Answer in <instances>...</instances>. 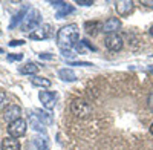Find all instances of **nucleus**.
Masks as SVG:
<instances>
[{
    "mask_svg": "<svg viewBox=\"0 0 153 150\" xmlns=\"http://www.w3.org/2000/svg\"><path fill=\"white\" fill-rule=\"evenodd\" d=\"M78 37H80L78 26H76L75 23L66 25V26H63L57 32V45L61 51H68V49H72L76 45Z\"/></svg>",
    "mask_w": 153,
    "mask_h": 150,
    "instance_id": "nucleus-1",
    "label": "nucleus"
},
{
    "mask_svg": "<svg viewBox=\"0 0 153 150\" xmlns=\"http://www.w3.org/2000/svg\"><path fill=\"white\" fill-rule=\"evenodd\" d=\"M71 110L75 117L78 118H86L92 114V106L84 100H74L71 104Z\"/></svg>",
    "mask_w": 153,
    "mask_h": 150,
    "instance_id": "nucleus-2",
    "label": "nucleus"
},
{
    "mask_svg": "<svg viewBox=\"0 0 153 150\" xmlns=\"http://www.w3.org/2000/svg\"><path fill=\"white\" fill-rule=\"evenodd\" d=\"M42 22V17H40V11L37 9H29V12L26 14V17H25L23 23H22V31L28 32L29 29H34L35 26H38Z\"/></svg>",
    "mask_w": 153,
    "mask_h": 150,
    "instance_id": "nucleus-3",
    "label": "nucleus"
},
{
    "mask_svg": "<svg viewBox=\"0 0 153 150\" xmlns=\"http://www.w3.org/2000/svg\"><path fill=\"white\" fill-rule=\"evenodd\" d=\"M26 121H25L23 118H19L16 121L9 123L8 126V133L9 136H12V138H20V136H23L25 133H26Z\"/></svg>",
    "mask_w": 153,
    "mask_h": 150,
    "instance_id": "nucleus-4",
    "label": "nucleus"
},
{
    "mask_svg": "<svg viewBox=\"0 0 153 150\" xmlns=\"http://www.w3.org/2000/svg\"><path fill=\"white\" fill-rule=\"evenodd\" d=\"M123 37L120 34H109L104 37V46L112 52H118L123 49Z\"/></svg>",
    "mask_w": 153,
    "mask_h": 150,
    "instance_id": "nucleus-5",
    "label": "nucleus"
},
{
    "mask_svg": "<svg viewBox=\"0 0 153 150\" xmlns=\"http://www.w3.org/2000/svg\"><path fill=\"white\" fill-rule=\"evenodd\" d=\"M52 35V26H51L49 23H45V25H40L37 29H34L29 37L32 40H46L49 37Z\"/></svg>",
    "mask_w": 153,
    "mask_h": 150,
    "instance_id": "nucleus-6",
    "label": "nucleus"
},
{
    "mask_svg": "<svg viewBox=\"0 0 153 150\" xmlns=\"http://www.w3.org/2000/svg\"><path fill=\"white\" fill-rule=\"evenodd\" d=\"M38 98H40V101L43 104L45 109L51 110L55 107V101H57V94L55 92H49V91H42L38 94Z\"/></svg>",
    "mask_w": 153,
    "mask_h": 150,
    "instance_id": "nucleus-7",
    "label": "nucleus"
},
{
    "mask_svg": "<svg viewBox=\"0 0 153 150\" xmlns=\"http://www.w3.org/2000/svg\"><path fill=\"white\" fill-rule=\"evenodd\" d=\"M121 28V20L118 17H110L107 19L104 23H103V28H101V31H103L104 34H117V31Z\"/></svg>",
    "mask_w": 153,
    "mask_h": 150,
    "instance_id": "nucleus-8",
    "label": "nucleus"
},
{
    "mask_svg": "<svg viewBox=\"0 0 153 150\" xmlns=\"http://www.w3.org/2000/svg\"><path fill=\"white\" fill-rule=\"evenodd\" d=\"M117 12L118 16L121 17H127L129 14H132L133 12V8H135V2H132V0H121V2H117Z\"/></svg>",
    "mask_w": 153,
    "mask_h": 150,
    "instance_id": "nucleus-9",
    "label": "nucleus"
},
{
    "mask_svg": "<svg viewBox=\"0 0 153 150\" xmlns=\"http://www.w3.org/2000/svg\"><path fill=\"white\" fill-rule=\"evenodd\" d=\"M20 114H22V109L17 104H11L3 112V120L8 121V123H12V121H16V120L20 118Z\"/></svg>",
    "mask_w": 153,
    "mask_h": 150,
    "instance_id": "nucleus-10",
    "label": "nucleus"
},
{
    "mask_svg": "<svg viewBox=\"0 0 153 150\" xmlns=\"http://www.w3.org/2000/svg\"><path fill=\"white\" fill-rule=\"evenodd\" d=\"M52 3V6L57 11V19H63V17H66L68 14H71V12H74V6L66 3V2H51Z\"/></svg>",
    "mask_w": 153,
    "mask_h": 150,
    "instance_id": "nucleus-11",
    "label": "nucleus"
},
{
    "mask_svg": "<svg viewBox=\"0 0 153 150\" xmlns=\"http://www.w3.org/2000/svg\"><path fill=\"white\" fill-rule=\"evenodd\" d=\"M2 150H20V143L17 138H12V136H6L3 138L2 144H0Z\"/></svg>",
    "mask_w": 153,
    "mask_h": 150,
    "instance_id": "nucleus-12",
    "label": "nucleus"
},
{
    "mask_svg": "<svg viewBox=\"0 0 153 150\" xmlns=\"http://www.w3.org/2000/svg\"><path fill=\"white\" fill-rule=\"evenodd\" d=\"M37 71H38V68H37L35 63H32V61L25 63V65L20 66V69H19V72H20L22 75H32V77L37 74Z\"/></svg>",
    "mask_w": 153,
    "mask_h": 150,
    "instance_id": "nucleus-13",
    "label": "nucleus"
},
{
    "mask_svg": "<svg viewBox=\"0 0 153 150\" xmlns=\"http://www.w3.org/2000/svg\"><path fill=\"white\" fill-rule=\"evenodd\" d=\"M29 12V8L28 6H25L19 14H16L14 17H12V22H11V25H9V28L12 29V28H16L19 23H23V20H25V17H26V14Z\"/></svg>",
    "mask_w": 153,
    "mask_h": 150,
    "instance_id": "nucleus-14",
    "label": "nucleus"
},
{
    "mask_svg": "<svg viewBox=\"0 0 153 150\" xmlns=\"http://www.w3.org/2000/svg\"><path fill=\"white\" fill-rule=\"evenodd\" d=\"M58 77H60L63 81H69V83H72V81H75V80H76L75 72H74L72 69H68V68L60 69V71H58Z\"/></svg>",
    "mask_w": 153,
    "mask_h": 150,
    "instance_id": "nucleus-15",
    "label": "nucleus"
},
{
    "mask_svg": "<svg viewBox=\"0 0 153 150\" xmlns=\"http://www.w3.org/2000/svg\"><path fill=\"white\" fill-rule=\"evenodd\" d=\"M75 49L78 54H86V51H95V46H92L87 40H81L80 43L75 45Z\"/></svg>",
    "mask_w": 153,
    "mask_h": 150,
    "instance_id": "nucleus-16",
    "label": "nucleus"
},
{
    "mask_svg": "<svg viewBox=\"0 0 153 150\" xmlns=\"http://www.w3.org/2000/svg\"><path fill=\"white\" fill-rule=\"evenodd\" d=\"M31 83H32V86H35V87H49V86H51V81H49L48 78L38 77V75H34V77H31Z\"/></svg>",
    "mask_w": 153,
    "mask_h": 150,
    "instance_id": "nucleus-17",
    "label": "nucleus"
},
{
    "mask_svg": "<svg viewBox=\"0 0 153 150\" xmlns=\"http://www.w3.org/2000/svg\"><path fill=\"white\" fill-rule=\"evenodd\" d=\"M84 28H86V32L87 34H92V35H95L98 31H97V28L98 29H101L103 28V25H100L98 22H87L86 25H84Z\"/></svg>",
    "mask_w": 153,
    "mask_h": 150,
    "instance_id": "nucleus-18",
    "label": "nucleus"
},
{
    "mask_svg": "<svg viewBox=\"0 0 153 150\" xmlns=\"http://www.w3.org/2000/svg\"><path fill=\"white\" fill-rule=\"evenodd\" d=\"M34 144L37 146V149L38 150H49V143H48V140L46 138H34Z\"/></svg>",
    "mask_w": 153,
    "mask_h": 150,
    "instance_id": "nucleus-19",
    "label": "nucleus"
},
{
    "mask_svg": "<svg viewBox=\"0 0 153 150\" xmlns=\"http://www.w3.org/2000/svg\"><path fill=\"white\" fill-rule=\"evenodd\" d=\"M29 123L32 124V127H34L35 130H38V132H45V124L38 121V120L35 118V115H29Z\"/></svg>",
    "mask_w": 153,
    "mask_h": 150,
    "instance_id": "nucleus-20",
    "label": "nucleus"
},
{
    "mask_svg": "<svg viewBox=\"0 0 153 150\" xmlns=\"http://www.w3.org/2000/svg\"><path fill=\"white\" fill-rule=\"evenodd\" d=\"M37 114H38V117H40L42 121L46 120L48 124H49V123H52V117H51V114H46V112H43V110H37Z\"/></svg>",
    "mask_w": 153,
    "mask_h": 150,
    "instance_id": "nucleus-21",
    "label": "nucleus"
},
{
    "mask_svg": "<svg viewBox=\"0 0 153 150\" xmlns=\"http://www.w3.org/2000/svg\"><path fill=\"white\" fill-rule=\"evenodd\" d=\"M69 66H94L92 63H87V61H68Z\"/></svg>",
    "mask_w": 153,
    "mask_h": 150,
    "instance_id": "nucleus-22",
    "label": "nucleus"
},
{
    "mask_svg": "<svg viewBox=\"0 0 153 150\" xmlns=\"http://www.w3.org/2000/svg\"><path fill=\"white\" fill-rule=\"evenodd\" d=\"M6 101H8V98H6V94L3 91H0V109H3L6 106Z\"/></svg>",
    "mask_w": 153,
    "mask_h": 150,
    "instance_id": "nucleus-23",
    "label": "nucleus"
},
{
    "mask_svg": "<svg viewBox=\"0 0 153 150\" xmlns=\"http://www.w3.org/2000/svg\"><path fill=\"white\" fill-rule=\"evenodd\" d=\"M8 58H9L11 61H20V60L23 58V54H9Z\"/></svg>",
    "mask_w": 153,
    "mask_h": 150,
    "instance_id": "nucleus-24",
    "label": "nucleus"
},
{
    "mask_svg": "<svg viewBox=\"0 0 153 150\" xmlns=\"http://www.w3.org/2000/svg\"><path fill=\"white\" fill-rule=\"evenodd\" d=\"M61 55L65 57V58H74L76 54L72 52V49H68V51H61Z\"/></svg>",
    "mask_w": 153,
    "mask_h": 150,
    "instance_id": "nucleus-25",
    "label": "nucleus"
},
{
    "mask_svg": "<svg viewBox=\"0 0 153 150\" xmlns=\"http://www.w3.org/2000/svg\"><path fill=\"white\" fill-rule=\"evenodd\" d=\"M76 3L81 5V6H91V5H94L92 0H76Z\"/></svg>",
    "mask_w": 153,
    "mask_h": 150,
    "instance_id": "nucleus-26",
    "label": "nucleus"
},
{
    "mask_svg": "<svg viewBox=\"0 0 153 150\" xmlns=\"http://www.w3.org/2000/svg\"><path fill=\"white\" fill-rule=\"evenodd\" d=\"M147 106H149L150 110H153V92H150V95L147 98Z\"/></svg>",
    "mask_w": 153,
    "mask_h": 150,
    "instance_id": "nucleus-27",
    "label": "nucleus"
},
{
    "mask_svg": "<svg viewBox=\"0 0 153 150\" xmlns=\"http://www.w3.org/2000/svg\"><path fill=\"white\" fill-rule=\"evenodd\" d=\"M19 45H25V42L23 40H12V42H9V46H19Z\"/></svg>",
    "mask_w": 153,
    "mask_h": 150,
    "instance_id": "nucleus-28",
    "label": "nucleus"
},
{
    "mask_svg": "<svg viewBox=\"0 0 153 150\" xmlns=\"http://www.w3.org/2000/svg\"><path fill=\"white\" fill-rule=\"evenodd\" d=\"M40 58L42 60H51V58H54L51 54H48V52H43V54H40Z\"/></svg>",
    "mask_w": 153,
    "mask_h": 150,
    "instance_id": "nucleus-29",
    "label": "nucleus"
},
{
    "mask_svg": "<svg viewBox=\"0 0 153 150\" xmlns=\"http://www.w3.org/2000/svg\"><path fill=\"white\" fill-rule=\"evenodd\" d=\"M150 35L153 37V25H152V26H150Z\"/></svg>",
    "mask_w": 153,
    "mask_h": 150,
    "instance_id": "nucleus-30",
    "label": "nucleus"
},
{
    "mask_svg": "<svg viewBox=\"0 0 153 150\" xmlns=\"http://www.w3.org/2000/svg\"><path fill=\"white\" fill-rule=\"evenodd\" d=\"M150 133L153 135V123H152V126H150Z\"/></svg>",
    "mask_w": 153,
    "mask_h": 150,
    "instance_id": "nucleus-31",
    "label": "nucleus"
},
{
    "mask_svg": "<svg viewBox=\"0 0 153 150\" xmlns=\"http://www.w3.org/2000/svg\"><path fill=\"white\" fill-rule=\"evenodd\" d=\"M0 54H3V49L2 48H0Z\"/></svg>",
    "mask_w": 153,
    "mask_h": 150,
    "instance_id": "nucleus-32",
    "label": "nucleus"
}]
</instances>
